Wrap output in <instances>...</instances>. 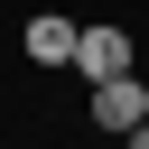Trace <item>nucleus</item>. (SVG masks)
Returning <instances> with one entry per match:
<instances>
[{"mask_svg": "<svg viewBox=\"0 0 149 149\" xmlns=\"http://www.w3.org/2000/svg\"><path fill=\"white\" fill-rule=\"evenodd\" d=\"M84 84H112V74H140L130 65V28H74V56H65Z\"/></svg>", "mask_w": 149, "mask_h": 149, "instance_id": "1", "label": "nucleus"}, {"mask_svg": "<svg viewBox=\"0 0 149 149\" xmlns=\"http://www.w3.org/2000/svg\"><path fill=\"white\" fill-rule=\"evenodd\" d=\"M140 112H149V93H140V74H112V84H93V121H102V130H130Z\"/></svg>", "mask_w": 149, "mask_h": 149, "instance_id": "2", "label": "nucleus"}, {"mask_svg": "<svg viewBox=\"0 0 149 149\" xmlns=\"http://www.w3.org/2000/svg\"><path fill=\"white\" fill-rule=\"evenodd\" d=\"M19 47H28V65H65V56H74V19H56V9H47V19H28V37H19Z\"/></svg>", "mask_w": 149, "mask_h": 149, "instance_id": "3", "label": "nucleus"}, {"mask_svg": "<svg viewBox=\"0 0 149 149\" xmlns=\"http://www.w3.org/2000/svg\"><path fill=\"white\" fill-rule=\"evenodd\" d=\"M121 149H149V112H140V121H130V130H121Z\"/></svg>", "mask_w": 149, "mask_h": 149, "instance_id": "4", "label": "nucleus"}, {"mask_svg": "<svg viewBox=\"0 0 149 149\" xmlns=\"http://www.w3.org/2000/svg\"><path fill=\"white\" fill-rule=\"evenodd\" d=\"M140 93H149V74H140Z\"/></svg>", "mask_w": 149, "mask_h": 149, "instance_id": "5", "label": "nucleus"}]
</instances>
